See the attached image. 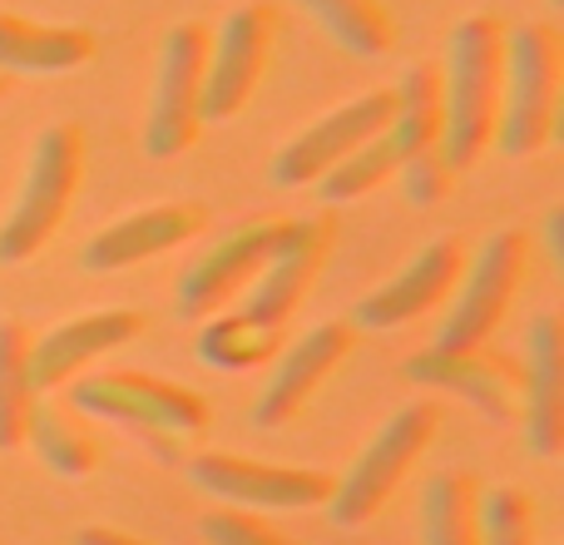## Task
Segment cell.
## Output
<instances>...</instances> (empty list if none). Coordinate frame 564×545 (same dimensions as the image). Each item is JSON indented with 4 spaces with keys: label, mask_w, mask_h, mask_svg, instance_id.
<instances>
[{
    "label": "cell",
    "mask_w": 564,
    "mask_h": 545,
    "mask_svg": "<svg viewBox=\"0 0 564 545\" xmlns=\"http://www.w3.org/2000/svg\"><path fill=\"white\" fill-rule=\"evenodd\" d=\"M500 89H506V25L496 15H466L451 30L441 70V154L451 169H470L496 145Z\"/></svg>",
    "instance_id": "6da1fadb"
},
{
    "label": "cell",
    "mask_w": 564,
    "mask_h": 545,
    "mask_svg": "<svg viewBox=\"0 0 564 545\" xmlns=\"http://www.w3.org/2000/svg\"><path fill=\"white\" fill-rule=\"evenodd\" d=\"M564 40L555 25L506 30V89H500L496 149L510 159L540 154L560 135Z\"/></svg>",
    "instance_id": "7a4b0ae2"
},
{
    "label": "cell",
    "mask_w": 564,
    "mask_h": 545,
    "mask_svg": "<svg viewBox=\"0 0 564 545\" xmlns=\"http://www.w3.org/2000/svg\"><path fill=\"white\" fill-rule=\"evenodd\" d=\"M69 412L169 441L204 437L208 421H214V412L198 392L178 387V382H159L149 372H89V377H75L69 382Z\"/></svg>",
    "instance_id": "3957f363"
},
{
    "label": "cell",
    "mask_w": 564,
    "mask_h": 545,
    "mask_svg": "<svg viewBox=\"0 0 564 545\" xmlns=\"http://www.w3.org/2000/svg\"><path fill=\"white\" fill-rule=\"evenodd\" d=\"M79 169H85V129L69 125V119L65 125H50L35 139V154H30L15 209L0 224V264L6 268L35 258L55 238V228L65 224L69 204H75Z\"/></svg>",
    "instance_id": "277c9868"
},
{
    "label": "cell",
    "mask_w": 564,
    "mask_h": 545,
    "mask_svg": "<svg viewBox=\"0 0 564 545\" xmlns=\"http://www.w3.org/2000/svg\"><path fill=\"white\" fill-rule=\"evenodd\" d=\"M431 437H436V407H431V402L401 407L397 417L367 441V451L351 461L347 477L332 487V501H327L332 521L347 531L377 521L381 511H387V501L401 491V481L411 477V467L421 461V451L431 447Z\"/></svg>",
    "instance_id": "5b68a950"
},
{
    "label": "cell",
    "mask_w": 564,
    "mask_h": 545,
    "mask_svg": "<svg viewBox=\"0 0 564 545\" xmlns=\"http://www.w3.org/2000/svg\"><path fill=\"white\" fill-rule=\"evenodd\" d=\"M525 268H530V244L516 228H500L486 238V248L476 254V264H466L456 282V302L446 308L436 328V348L456 352V348H486L490 332L506 322L516 292L525 288Z\"/></svg>",
    "instance_id": "8992f818"
},
{
    "label": "cell",
    "mask_w": 564,
    "mask_h": 545,
    "mask_svg": "<svg viewBox=\"0 0 564 545\" xmlns=\"http://www.w3.org/2000/svg\"><path fill=\"white\" fill-rule=\"evenodd\" d=\"M208 25L184 20L164 35V55H159L154 99H149V125H144V154L149 159H178L194 149L198 129V95H204V70H208Z\"/></svg>",
    "instance_id": "52a82bcc"
},
{
    "label": "cell",
    "mask_w": 564,
    "mask_h": 545,
    "mask_svg": "<svg viewBox=\"0 0 564 545\" xmlns=\"http://www.w3.org/2000/svg\"><path fill=\"white\" fill-rule=\"evenodd\" d=\"M273 35H278V10L268 0H248L224 20L214 50H208L204 95H198V119L204 125H224L258 95L268 55H273Z\"/></svg>",
    "instance_id": "ba28073f"
},
{
    "label": "cell",
    "mask_w": 564,
    "mask_h": 545,
    "mask_svg": "<svg viewBox=\"0 0 564 545\" xmlns=\"http://www.w3.org/2000/svg\"><path fill=\"white\" fill-rule=\"evenodd\" d=\"M188 481L218 501H234V511H307L327 506L337 481L327 471L307 467H273V461H248L234 451H198L188 457Z\"/></svg>",
    "instance_id": "9c48e42d"
},
{
    "label": "cell",
    "mask_w": 564,
    "mask_h": 545,
    "mask_svg": "<svg viewBox=\"0 0 564 545\" xmlns=\"http://www.w3.org/2000/svg\"><path fill=\"white\" fill-rule=\"evenodd\" d=\"M288 224L292 218L263 214V218H248L228 238H218L178 282V318L198 322V318H214L224 302H234L248 288V278H258L268 268L273 248L288 238Z\"/></svg>",
    "instance_id": "30bf717a"
},
{
    "label": "cell",
    "mask_w": 564,
    "mask_h": 545,
    "mask_svg": "<svg viewBox=\"0 0 564 545\" xmlns=\"http://www.w3.org/2000/svg\"><path fill=\"white\" fill-rule=\"evenodd\" d=\"M391 105H397V95H391V89H371V95H361V99H351V105L332 109V115L317 119L312 129H302L292 145L278 149L273 169H268V174H273V184L278 189L317 184V179L327 174V169H337L351 149H361L367 139L387 135Z\"/></svg>",
    "instance_id": "8fae6325"
},
{
    "label": "cell",
    "mask_w": 564,
    "mask_h": 545,
    "mask_svg": "<svg viewBox=\"0 0 564 545\" xmlns=\"http://www.w3.org/2000/svg\"><path fill=\"white\" fill-rule=\"evenodd\" d=\"M401 372H406L411 382L456 392V397H466L470 407L486 412L500 427L520 421V407H525V372L490 348H456V352L426 348V352H416V357H406Z\"/></svg>",
    "instance_id": "7c38bea8"
},
{
    "label": "cell",
    "mask_w": 564,
    "mask_h": 545,
    "mask_svg": "<svg viewBox=\"0 0 564 545\" xmlns=\"http://www.w3.org/2000/svg\"><path fill=\"white\" fill-rule=\"evenodd\" d=\"M351 342H357V328H351V322H317L312 332H302V338L278 357V367H273V377L263 382V392H258L253 427H263V431L288 427V421L302 412V402L341 367Z\"/></svg>",
    "instance_id": "4fadbf2b"
},
{
    "label": "cell",
    "mask_w": 564,
    "mask_h": 545,
    "mask_svg": "<svg viewBox=\"0 0 564 545\" xmlns=\"http://www.w3.org/2000/svg\"><path fill=\"white\" fill-rule=\"evenodd\" d=\"M460 272H466V248H460V238H436V244L421 248L397 278L381 282L377 292H367V298L357 302V322H351V328L387 332V328H401V322L421 318V312H431L436 302H446L451 292H456Z\"/></svg>",
    "instance_id": "5bb4252c"
},
{
    "label": "cell",
    "mask_w": 564,
    "mask_h": 545,
    "mask_svg": "<svg viewBox=\"0 0 564 545\" xmlns=\"http://www.w3.org/2000/svg\"><path fill=\"white\" fill-rule=\"evenodd\" d=\"M332 238H337L332 218H292L288 238L273 248L268 268L258 272L253 292H248V302H243L248 318L268 322V328H288V318L302 308L307 288L317 282L322 264H327Z\"/></svg>",
    "instance_id": "9a60e30c"
},
{
    "label": "cell",
    "mask_w": 564,
    "mask_h": 545,
    "mask_svg": "<svg viewBox=\"0 0 564 545\" xmlns=\"http://www.w3.org/2000/svg\"><path fill=\"white\" fill-rule=\"evenodd\" d=\"M208 209L204 204H159V209H139V214L109 224L105 234H95L79 254L85 272H119L134 268L144 258H159L169 248L188 244L194 234H204Z\"/></svg>",
    "instance_id": "2e32d148"
},
{
    "label": "cell",
    "mask_w": 564,
    "mask_h": 545,
    "mask_svg": "<svg viewBox=\"0 0 564 545\" xmlns=\"http://www.w3.org/2000/svg\"><path fill=\"white\" fill-rule=\"evenodd\" d=\"M525 447L540 461L564 457V322L540 312L530 322V367H525Z\"/></svg>",
    "instance_id": "e0dca14e"
},
{
    "label": "cell",
    "mask_w": 564,
    "mask_h": 545,
    "mask_svg": "<svg viewBox=\"0 0 564 545\" xmlns=\"http://www.w3.org/2000/svg\"><path fill=\"white\" fill-rule=\"evenodd\" d=\"M139 332H144L139 312H89V318H75V322H65V328L45 332L40 342H30V387L35 392L65 387V382H75L95 357L134 342Z\"/></svg>",
    "instance_id": "ac0fdd59"
},
{
    "label": "cell",
    "mask_w": 564,
    "mask_h": 545,
    "mask_svg": "<svg viewBox=\"0 0 564 545\" xmlns=\"http://www.w3.org/2000/svg\"><path fill=\"white\" fill-rule=\"evenodd\" d=\"M95 60V35L75 25H40V20L0 10V70L6 75H69Z\"/></svg>",
    "instance_id": "d6986e66"
},
{
    "label": "cell",
    "mask_w": 564,
    "mask_h": 545,
    "mask_svg": "<svg viewBox=\"0 0 564 545\" xmlns=\"http://www.w3.org/2000/svg\"><path fill=\"white\" fill-rule=\"evenodd\" d=\"M25 441L35 447V457L45 461L55 477H89L99 467V441L95 431L85 427V417L59 402H35L30 407V421H25Z\"/></svg>",
    "instance_id": "ffe728a7"
},
{
    "label": "cell",
    "mask_w": 564,
    "mask_h": 545,
    "mask_svg": "<svg viewBox=\"0 0 564 545\" xmlns=\"http://www.w3.org/2000/svg\"><path fill=\"white\" fill-rule=\"evenodd\" d=\"M391 95H397V105H391L387 139L397 145V154L411 159L421 149H436L441 145V65H431V60L406 65V75H401V85Z\"/></svg>",
    "instance_id": "44dd1931"
},
{
    "label": "cell",
    "mask_w": 564,
    "mask_h": 545,
    "mask_svg": "<svg viewBox=\"0 0 564 545\" xmlns=\"http://www.w3.org/2000/svg\"><path fill=\"white\" fill-rule=\"evenodd\" d=\"M292 6H302L341 50L361 60H381L397 45V25L381 0H292Z\"/></svg>",
    "instance_id": "7402d4cb"
},
{
    "label": "cell",
    "mask_w": 564,
    "mask_h": 545,
    "mask_svg": "<svg viewBox=\"0 0 564 545\" xmlns=\"http://www.w3.org/2000/svg\"><path fill=\"white\" fill-rule=\"evenodd\" d=\"M278 342H282V328H268V322L248 318V312H228V318H204L194 352L204 367L248 372L258 362L278 357Z\"/></svg>",
    "instance_id": "603a6c76"
},
{
    "label": "cell",
    "mask_w": 564,
    "mask_h": 545,
    "mask_svg": "<svg viewBox=\"0 0 564 545\" xmlns=\"http://www.w3.org/2000/svg\"><path fill=\"white\" fill-rule=\"evenodd\" d=\"M476 481L466 471H436L421 501V536L426 545H480L476 536Z\"/></svg>",
    "instance_id": "cb8c5ba5"
},
{
    "label": "cell",
    "mask_w": 564,
    "mask_h": 545,
    "mask_svg": "<svg viewBox=\"0 0 564 545\" xmlns=\"http://www.w3.org/2000/svg\"><path fill=\"white\" fill-rule=\"evenodd\" d=\"M35 407L30 387V332L15 318L0 322V451L25 447V421Z\"/></svg>",
    "instance_id": "d4e9b609"
},
{
    "label": "cell",
    "mask_w": 564,
    "mask_h": 545,
    "mask_svg": "<svg viewBox=\"0 0 564 545\" xmlns=\"http://www.w3.org/2000/svg\"><path fill=\"white\" fill-rule=\"evenodd\" d=\"M397 169H401L397 145H391L387 135H377V139H367L361 149H351L337 169H327V174L317 179V199L322 204H351V199L371 194L377 184H387Z\"/></svg>",
    "instance_id": "484cf974"
},
{
    "label": "cell",
    "mask_w": 564,
    "mask_h": 545,
    "mask_svg": "<svg viewBox=\"0 0 564 545\" xmlns=\"http://www.w3.org/2000/svg\"><path fill=\"white\" fill-rule=\"evenodd\" d=\"M535 501L520 487H490L476 496V536L480 545H535Z\"/></svg>",
    "instance_id": "4316f807"
},
{
    "label": "cell",
    "mask_w": 564,
    "mask_h": 545,
    "mask_svg": "<svg viewBox=\"0 0 564 545\" xmlns=\"http://www.w3.org/2000/svg\"><path fill=\"white\" fill-rule=\"evenodd\" d=\"M397 174H401V194H406V204L431 209V204H441V199L451 194L456 169L446 164V154H441V145H436V149H421V154L401 159Z\"/></svg>",
    "instance_id": "83f0119b"
},
{
    "label": "cell",
    "mask_w": 564,
    "mask_h": 545,
    "mask_svg": "<svg viewBox=\"0 0 564 545\" xmlns=\"http://www.w3.org/2000/svg\"><path fill=\"white\" fill-rule=\"evenodd\" d=\"M198 531H204L208 545H297L282 536V531L268 526V521H258L253 511H234V506L208 511V516L198 521Z\"/></svg>",
    "instance_id": "f1b7e54d"
},
{
    "label": "cell",
    "mask_w": 564,
    "mask_h": 545,
    "mask_svg": "<svg viewBox=\"0 0 564 545\" xmlns=\"http://www.w3.org/2000/svg\"><path fill=\"white\" fill-rule=\"evenodd\" d=\"M75 545H144V541L124 536V531H109V526H85L75 536Z\"/></svg>",
    "instance_id": "f546056e"
},
{
    "label": "cell",
    "mask_w": 564,
    "mask_h": 545,
    "mask_svg": "<svg viewBox=\"0 0 564 545\" xmlns=\"http://www.w3.org/2000/svg\"><path fill=\"white\" fill-rule=\"evenodd\" d=\"M545 238H550V258H555V268H564V209H550Z\"/></svg>",
    "instance_id": "4dcf8cb0"
},
{
    "label": "cell",
    "mask_w": 564,
    "mask_h": 545,
    "mask_svg": "<svg viewBox=\"0 0 564 545\" xmlns=\"http://www.w3.org/2000/svg\"><path fill=\"white\" fill-rule=\"evenodd\" d=\"M6 89H10V75H6V70H0V95H6Z\"/></svg>",
    "instance_id": "1f68e13d"
}]
</instances>
